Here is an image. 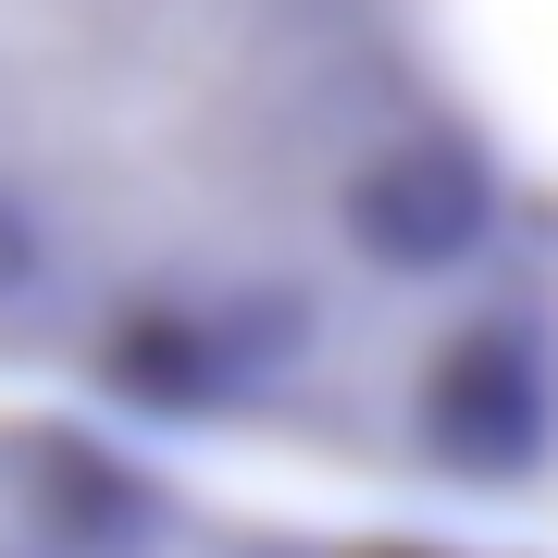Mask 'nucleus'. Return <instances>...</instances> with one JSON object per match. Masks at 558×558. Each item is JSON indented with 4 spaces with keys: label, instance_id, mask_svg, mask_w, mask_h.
Wrapping results in <instances>:
<instances>
[{
    "label": "nucleus",
    "instance_id": "1",
    "mask_svg": "<svg viewBox=\"0 0 558 558\" xmlns=\"http://www.w3.org/2000/svg\"><path fill=\"white\" fill-rule=\"evenodd\" d=\"M0 385L174 459L558 484V186L435 0H0Z\"/></svg>",
    "mask_w": 558,
    "mask_h": 558
},
{
    "label": "nucleus",
    "instance_id": "2",
    "mask_svg": "<svg viewBox=\"0 0 558 558\" xmlns=\"http://www.w3.org/2000/svg\"><path fill=\"white\" fill-rule=\"evenodd\" d=\"M0 558H497L385 521H299L223 497L174 447H137L75 410H0Z\"/></svg>",
    "mask_w": 558,
    "mask_h": 558
}]
</instances>
